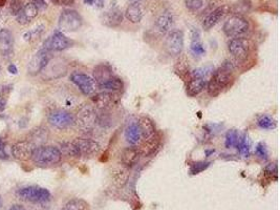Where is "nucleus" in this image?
<instances>
[{"label":"nucleus","mask_w":280,"mask_h":210,"mask_svg":"<svg viewBox=\"0 0 280 210\" xmlns=\"http://www.w3.org/2000/svg\"><path fill=\"white\" fill-rule=\"evenodd\" d=\"M83 24V18L76 10L66 9L61 12L58 20V27L60 32H71L78 31Z\"/></svg>","instance_id":"nucleus-5"},{"label":"nucleus","mask_w":280,"mask_h":210,"mask_svg":"<svg viewBox=\"0 0 280 210\" xmlns=\"http://www.w3.org/2000/svg\"><path fill=\"white\" fill-rule=\"evenodd\" d=\"M138 123L140 125V129H141V130H142L143 140L152 136L154 133L156 132V125L154 123V121L150 120L148 117L139 118ZM143 140H142V141H143Z\"/></svg>","instance_id":"nucleus-30"},{"label":"nucleus","mask_w":280,"mask_h":210,"mask_svg":"<svg viewBox=\"0 0 280 210\" xmlns=\"http://www.w3.org/2000/svg\"><path fill=\"white\" fill-rule=\"evenodd\" d=\"M228 50L237 62H244L250 55L251 43L244 37L231 38L228 42Z\"/></svg>","instance_id":"nucleus-7"},{"label":"nucleus","mask_w":280,"mask_h":210,"mask_svg":"<svg viewBox=\"0 0 280 210\" xmlns=\"http://www.w3.org/2000/svg\"><path fill=\"white\" fill-rule=\"evenodd\" d=\"M251 8V3L248 1V0H244V4H241V2H237L236 4H234V11L236 13V15H239L241 13V9H244V13L248 12Z\"/></svg>","instance_id":"nucleus-43"},{"label":"nucleus","mask_w":280,"mask_h":210,"mask_svg":"<svg viewBox=\"0 0 280 210\" xmlns=\"http://www.w3.org/2000/svg\"><path fill=\"white\" fill-rule=\"evenodd\" d=\"M50 60H52V53H49L48 50L44 48L40 49L30 60L28 65V73L31 76H36L42 73Z\"/></svg>","instance_id":"nucleus-13"},{"label":"nucleus","mask_w":280,"mask_h":210,"mask_svg":"<svg viewBox=\"0 0 280 210\" xmlns=\"http://www.w3.org/2000/svg\"><path fill=\"white\" fill-rule=\"evenodd\" d=\"M255 152H256V155L260 159H263V160H268L269 151H268V148H266V146L264 143H258L257 144Z\"/></svg>","instance_id":"nucleus-42"},{"label":"nucleus","mask_w":280,"mask_h":210,"mask_svg":"<svg viewBox=\"0 0 280 210\" xmlns=\"http://www.w3.org/2000/svg\"><path fill=\"white\" fill-rule=\"evenodd\" d=\"M8 71L11 74H13V75H16L18 73V68L16 67L15 65H13V63H11V65H9V67H8Z\"/></svg>","instance_id":"nucleus-47"},{"label":"nucleus","mask_w":280,"mask_h":210,"mask_svg":"<svg viewBox=\"0 0 280 210\" xmlns=\"http://www.w3.org/2000/svg\"><path fill=\"white\" fill-rule=\"evenodd\" d=\"M69 79H71L73 83L77 86L80 92L85 95V96H93V95H94L99 90L97 81L93 79V77L87 74L75 72L71 75Z\"/></svg>","instance_id":"nucleus-8"},{"label":"nucleus","mask_w":280,"mask_h":210,"mask_svg":"<svg viewBox=\"0 0 280 210\" xmlns=\"http://www.w3.org/2000/svg\"><path fill=\"white\" fill-rule=\"evenodd\" d=\"M9 158V155L6 154V151H5V143L3 142V140L0 138V159H3V160H5V159H8Z\"/></svg>","instance_id":"nucleus-44"},{"label":"nucleus","mask_w":280,"mask_h":210,"mask_svg":"<svg viewBox=\"0 0 280 210\" xmlns=\"http://www.w3.org/2000/svg\"><path fill=\"white\" fill-rule=\"evenodd\" d=\"M44 30H46L44 24L37 25V27H35L34 29H31V30L28 31L27 33L23 34V39L27 40V41H35L38 39V38L41 37Z\"/></svg>","instance_id":"nucleus-33"},{"label":"nucleus","mask_w":280,"mask_h":210,"mask_svg":"<svg viewBox=\"0 0 280 210\" xmlns=\"http://www.w3.org/2000/svg\"><path fill=\"white\" fill-rule=\"evenodd\" d=\"M33 162L40 167H49L60 163L62 154L55 146L41 145L36 147L31 157Z\"/></svg>","instance_id":"nucleus-2"},{"label":"nucleus","mask_w":280,"mask_h":210,"mask_svg":"<svg viewBox=\"0 0 280 210\" xmlns=\"http://www.w3.org/2000/svg\"><path fill=\"white\" fill-rule=\"evenodd\" d=\"M94 1L95 0H84V3L88 4V5H93V4H94Z\"/></svg>","instance_id":"nucleus-49"},{"label":"nucleus","mask_w":280,"mask_h":210,"mask_svg":"<svg viewBox=\"0 0 280 210\" xmlns=\"http://www.w3.org/2000/svg\"><path fill=\"white\" fill-rule=\"evenodd\" d=\"M1 72H2V67H1V65H0V75H1Z\"/></svg>","instance_id":"nucleus-52"},{"label":"nucleus","mask_w":280,"mask_h":210,"mask_svg":"<svg viewBox=\"0 0 280 210\" xmlns=\"http://www.w3.org/2000/svg\"><path fill=\"white\" fill-rule=\"evenodd\" d=\"M31 3H34L38 9H46L47 2L46 0H31Z\"/></svg>","instance_id":"nucleus-46"},{"label":"nucleus","mask_w":280,"mask_h":210,"mask_svg":"<svg viewBox=\"0 0 280 210\" xmlns=\"http://www.w3.org/2000/svg\"><path fill=\"white\" fill-rule=\"evenodd\" d=\"M47 138H48V132H47V129H44V127H37V129L31 131L29 136V140L36 145V147L43 145V143L47 141Z\"/></svg>","instance_id":"nucleus-29"},{"label":"nucleus","mask_w":280,"mask_h":210,"mask_svg":"<svg viewBox=\"0 0 280 210\" xmlns=\"http://www.w3.org/2000/svg\"><path fill=\"white\" fill-rule=\"evenodd\" d=\"M38 11H39V9H38L34 3L31 2L24 3L21 11L19 12L18 15L16 16V20L21 25L29 24L37 17Z\"/></svg>","instance_id":"nucleus-21"},{"label":"nucleus","mask_w":280,"mask_h":210,"mask_svg":"<svg viewBox=\"0 0 280 210\" xmlns=\"http://www.w3.org/2000/svg\"><path fill=\"white\" fill-rule=\"evenodd\" d=\"M249 22L240 15H233L229 17L224 23L222 31L229 38H238L246 35L249 31Z\"/></svg>","instance_id":"nucleus-4"},{"label":"nucleus","mask_w":280,"mask_h":210,"mask_svg":"<svg viewBox=\"0 0 280 210\" xmlns=\"http://www.w3.org/2000/svg\"><path fill=\"white\" fill-rule=\"evenodd\" d=\"M191 52L194 56H202L206 53V48L201 40V31L196 28L191 30Z\"/></svg>","instance_id":"nucleus-27"},{"label":"nucleus","mask_w":280,"mask_h":210,"mask_svg":"<svg viewBox=\"0 0 280 210\" xmlns=\"http://www.w3.org/2000/svg\"><path fill=\"white\" fill-rule=\"evenodd\" d=\"M59 150L61 151L62 155L67 156V157H74V158L79 157V152L77 148H76V146L73 141H66V142L61 143Z\"/></svg>","instance_id":"nucleus-31"},{"label":"nucleus","mask_w":280,"mask_h":210,"mask_svg":"<svg viewBox=\"0 0 280 210\" xmlns=\"http://www.w3.org/2000/svg\"><path fill=\"white\" fill-rule=\"evenodd\" d=\"M74 144L79 152V157H93L99 154L100 144L92 138H76Z\"/></svg>","instance_id":"nucleus-14"},{"label":"nucleus","mask_w":280,"mask_h":210,"mask_svg":"<svg viewBox=\"0 0 280 210\" xmlns=\"http://www.w3.org/2000/svg\"><path fill=\"white\" fill-rule=\"evenodd\" d=\"M9 210H25V208L20 204H14L10 207Z\"/></svg>","instance_id":"nucleus-48"},{"label":"nucleus","mask_w":280,"mask_h":210,"mask_svg":"<svg viewBox=\"0 0 280 210\" xmlns=\"http://www.w3.org/2000/svg\"><path fill=\"white\" fill-rule=\"evenodd\" d=\"M124 135L127 143L130 144L131 146H136L142 142L143 135L138 121H135V122H131L127 125Z\"/></svg>","instance_id":"nucleus-24"},{"label":"nucleus","mask_w":280,"mask_h":210,"mask_svg":"<svg viewBox=\"0 0 280 210\" xmlns=\"http://www.w3.org/2000/svg\"><path fill=\"white\" fill-rule=\"evenodd\" d=\"M36 145L33 142H31L29 139L20 140V141L13 144L11 148L12 156L17 159V160L21 161L29 160V159H31V154H33Z\"/></svg>","instance_id":"nucleus-16"},{"label":"nucleus","mask_w":280,"mask_h":210,"mask_svg":"<svg viewBox=\"0 0 280 210\" xmlns=\"http://www.w3.org/2000/svg\"><path fill=\"white\" fill-rule=\"evenodd\" d=\"M12 85H2L0 87V112H3L8 105V99L12 92Z\"/></svg>","instance_id":"nucleus-36"},{"label":"nucleus","mask_w":280,"mask_h":210,"mask_svg":"<svg viewBox=\"0 0 280 210\" xmlns=\"http://www.w3.org/2000/svg\"><path fill=\"white\" fill-rule=\"evenodd\" d=\"M98 6L99 8H102V6H103V4H104V0H98Z\"/></svg>","instance_id":"nucleus-51"},{"label":"nucleus","mask_w":280,"mask_h":210,"mask_svg":"<svg viewBox=\"0 0 280 210\" xmlns=\"http://www.w3.org/2000/svg\"><path fill=\"white\" fill-rule=\"evenodd\" d=\"M238 140H239V135H238V132L236 130H235V129L229 130L227 132L226 140H225L226 148L231 149V148L236 147L237 143H238Z\"/></svg>","instance_id":"nucleus-35"},{"label":"nucleus","mask_w":280,"mask_h":210,"mask_svg":"<svg viewBox=\"0 0 280 210\" xmlns=\"http://www.w3.org/2000/svg\"><path fill=\"white\" fill-rule=\"evenodd\" d=\"M93 103L97 111L109 112L114 106H117L120 97L117 93L112 92H103L95 93L93 95Z\"/></svg>","instance_id":"nucleus-9"},{"label":"nucleus","mask_w":280,"mask_h":210,"mask_svg":"<svg viewBox=\"0 0 280 210\" xmlns=\"http://www.w3.org/2000/svg\"><path fill=\"white\" fill-rule=\"evenodd\" d=\"M8 2V0H0V8H2Z\"/></svg>","instance_id":"nucleus-50"},{"label":"nucleus","mask_w":280,"mask_h":210,"mask_svg":"<svg viewBox=\"0 0 280 210\" xmlns=\"http://www.w3.org/2000/svg\"><path fill=\"white\" fill-rule=\"evenodd\" d=\"M123 21V12L117 4L110 5L102 15V23L108 28H117Z\"/></svg>","instance_id":"nucleus-19"},{"label":"nucleus","mask_w":280,"mask_h":210,"mask_svg":"<svg viewBox=\"0 0 280 210\" xmlns=\"http://www.w3.org/2000/svg\"><path fill=\"white\" fill-rule=\"evenodd\" d=\"M0 203H1V199H0Z\"/></svg>","instance_id":"nucleus-53"},{"label":"nucleus","mask_w":280,"mask_h":210,"mask_svg":"<svg viewBox=\"0 0 280 210\" xmlns=\"http://www.w3.org/2000/svg\"><path fill=\"white\" fill-rule=\"evenodd\" d=\"M174 14L171 10H165L157 16L156 20V27L158 33L162 35H167L173 29L174 25Z\"/></svg>","instance_id":"nucleus-18"},{"label":"nucleus","mask_w":280,"mask_h":210,"mask_svg":"<svg viewBox=\"0 0 280 210\" xmlns=\"http://www.w3.org/2000/svg\"><path fill=\"white\" fill-rule=\"evenodd\" d=\"M73 46V41L67 38L60 31H56L55 33L46 40L43 44V48L48 50L49 53L62 52Z\"/></svg>","instance_id":"nucleus-12"},{"label":"nucleus","mask_w":280,"mask_h":210,"mask_svg":"<svg viewBox=\"0 0 280 210\" xmlns=\"http://www.w3.org/2000/svg\"><path fill=\"white\" fill-rule=\"evenodd\" d=\"M206 80L200 71L190 73L186 80V93L190 97H195L206 88Z\"/></svg>","instance_id":"nucleus-15"},{"label":"nucleus","mask_w":280,"mask_h":210,"mask_svg":"<svg viewBox=\"0 0 280 210\" xmlns=\"http://www.w3.org/2000/svg\"><path fill=\"white\" fill-rule=\"evenodd\" d=\"M184 48V33L182 30H171L165 39V49L169 56H180Z\"/></svg>","instance_id":"nucleus-11"},{"label":"nucleus","mask_w":280,"mask_h":210,"mask_svg":"<svg viewBox=\"0 0 280 210\" xmlns=\"http://www.w3.org/2000/svg\"><path fill=\"white\" fill-rule=\"evenodd\" d=\"M99 90L103 92H112V93H118L121 92L124 88V83L121 78L117 77V76H111L105 81L101 82L98 84Z\"/></svg>","instance_id":"nucleus-26"},{"label":"nucleus","mask_w":280,"mask_h":210,"mask_svg":"<svg viewBox=\"0 0 280 210\" xmlns=\"http://www.w3.org/2000/svg\"><path fill=\"white\" fill-rule=\"evenodd\" d=\"M140 156H141V152L139 148L136 146H130V147L125 148L121 154V163L126 168H132L138 164Z\"/></svg>","instance_id":"nucleus-25"},{"label":"nucleus","mask_w":280,"mask_h":210,"mask_svg":"<svg viewBox=\"0 0 280 210\" xmlns=\"http://www.w3.org/2000/svg\"><path fill=\"white\" fill-rule=\"evenodd\" d=\"M23 4L22 0H10V11L12 14L17 16L18 13L21 11Z\"/></svg>","instance_id":"nucleus-41"},{"label":"nucleus","mask_w":280,"mask_h":210,"mask_svg":"<svg viewBox=\"0 0 280 210\" xmlns=\"http://www.w3.org/2000/svg\"><path fill=\"white\" fill-rule=\"evenodd\" d=\"M17 194L20 199L31 203H47L52 199V194L48 189L34 185L19 189Z\"/></svg>","instance_id":"nucleus-6"},{"label":"nucleus","mask_w":280,"mask_h":210,"mask_svg":"<svg viewBox=\"0 0 280 210\" xmlns=\"http://www.w3.org/2000/svg\"><path fill=\"white\" fill-rule=\"evenodd\" d=\"M111 76H113L112 68L108 65H106V63L100 65L93 69V79L97 81L98 84L111 77Z\"/></svg>","instance_id":"nucleus-28"},{"label":"nucleus","mask_w":280,"mask_h":210,"mask_svg":"<svg viewBox=\"0 0 280 210\" xmlns=\"http://www.w3.org/2000/svg\"><path fill=\"white\" fill-rule=\"evenodd\" d=\"M48 122L57 129H67L75 125V116L65 110H55L49 113Z\"/></svg>","instance_id":"nucleus-10"},{"label":"nucleus","mask_w":280,"mask_h":210,"mask_svg":"<svg viewBox=\"0 0 280 210\" xmlns=\"http://www.w3.org/2000/svg\"><path fill=\"white\" fill-rule=\"evenodd\" d=\"M236 148L238 149L239 154L243 157H250L251 146H250L249 139H248V137L246 135H243V136L239 137Z\"/></svg>","instance_id":"nucleus-32"},{"label":"nucleus","mask_w":280,"mask_h":210,"mask_svg":"<svg viewBox=\"0 0 280 210\" xmlns=\"http://www.w3.org/2000/svg\"><path fill=\"white\" fill-rule=\"evenodd\" d=\"M186 8L191 12H199L205 8L207 0H184Z\"/></svg>","instance_id":"nucleus-39"},{"label":"nucleus","mask_w":280,"mask_h":210,"mask_svg":"<svg viewBox=\"0 0 280 210\" xmlns=\"http://www.w3.org/2000/svg\"><path fill=\"white\" fill-rule=\"evenodd\" d=\"M98 113L94 106L84 104L79 107L75 116V124L84 131H92L97 126Z\"/></svg>","instance_id":"nucleus-3"},{"label":"nucleus","mask_w":280,"mask_h":210,"mask_svg":"<svg viewBox=\"0 0 280 210\" xmlns=\"http://www.w3.org/2000/svg\"><path fill=\"white\" fill-rule=\"evenodd\" d=\"M145 16V5L143 0H135L128 6L125 12V17L131 23H140Z\"/></svg>","instance_id":"nucleus-20"},{"label":"nucleus","mask_w":280,"mask_h":210,"mask_svg":"<svg viewBox=\"0 0 280 210\" xmlns=\"http://www.w3.org/2000/svg\"><path fill=\"white\" fill-rule=\"evenodd\" d=\"M188 63H189V62L186 60V58L180 59L179 61L176 62L175 72H176L177 75H180L182 78H188V76L190 75L189 65H188Z\"/></svg>","instance_id":"nucleus-37"},{"label":"nucleus","mask_w":280,"mask_h":210,"mask_svg":"<svg viewBox=\"0 0 280 210\" xmlns=\"http://www.w3.org/2000/svg\"><path fill=\"white\" fill-rule=\"evenodd\" d=\"M233 65L231 62H225L222 66L216 69L210 78L207 91L209 96L216 97L233 82Z\"/></svg>","instance_id":"nucleus-1"},{"label":"nucleus","mask_w":280,"mask_h":210,"mask_svg":"<svg viewBox=\"0 0 280 210\" xmlns=\"http://www.w3.org/2000/svg\"><path fill=\"white\" fill-rule=\"evenodd\" d=\"M227 11H228V8L226 5H220L218 6V8L214 9L212 12H210L202 21L203 30L208 31V30H211L213 27H215V25L225 17V15L227 14Z\"/></svg>","instance_id":"nucleus-23"},{"label":"nucleus","mask_w":280,"mask_h":210,"mask_svg":"<svg viewBox=\"0 0 280 210\" xmlns=\"http://www.w3.org/2000/svg\"><path fill=\"white\" fill-rule=\"evenodd\" d=\"M257 124L263 129H274L276 127V121L270 116H262L257 120Z\"/></svg>","instance_id":"nucleus-38"},{"label":"nucleus","mask_w":280,"mask_h":210,"mask_svg":"<svg viewBox=\"0 0 280 210\" xmlns=\"http://www.w3.org/2000/svg\"><path fill=\"white\" fill-rule=\"evenodd\" d=\"M14 49V36L8 29L0 30V54L3 57H10Z\"/></svg>","instance_id":"nucleus-22"},{"label":"nucleus","mask_w":280,"mask_h":210,"mask_svg":"<svg viewBox=\"0 0 280 210\" xmlns=\"http://www.w3.org/2000/svg\"><path fill=\"white\" fill-rule=\"evenodd\" d=\"M141 143H142L141 147L139 148L141 155L144 157H151V156H155L157 152V150L161 148L162 139H161V136L158 135L156 131L152 136L144 139Z\"/></svg>","instance_id":"nucleus-17"},{"label":"nucleus","mask_w":280,"mask_h":210,"mask_svg":"<svg viewBox=\"0 0 280 210\" xmlns=\"http://www.w3.org/2000/svg\"><path fill=\"white\" fill-rule=\"evenodd\" d=\"M53 3L56 5H61V6H68L74 4L76 0H52Z\"/></svg>","instance_id":"nucleus-45"},{"label":"nucleus","mask_w":280,"mask_h":210,"mask_svg":"<svg viewBox=\"0 0 280 210\" xmlns=\"http://www.w3.org/2000/svg\"><path fill=\"white\" fill-rule=\"evenodd\" d=\"M210 166V162H205V161H200L195 162L190 167V173L192 175H197L202 173V171L206 170Z\"/></svg>","instance_id":"nucleus-40"},{"label":"nucleus","mask_w":280,"mask_h":210,"mask_svg":"<svg viewBox=\"0 0 280 210\" xmlns=\"http://www.w3.org/2000/svg\"><path fill=\"white\" fill-rule=\"evenodd\" d=\"M87 203L82 199H74L67 202L61 210H86Z\"/></svg>","instance_id":"nucleus-34"}]
</instances>
